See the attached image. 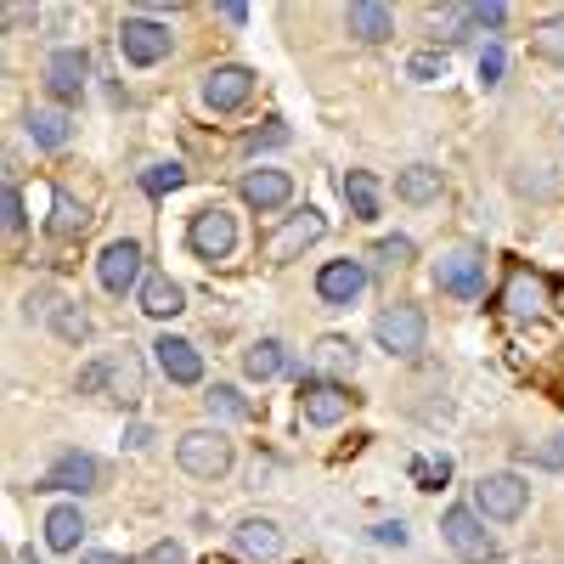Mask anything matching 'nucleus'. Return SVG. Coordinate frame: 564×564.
Wrapping results in <instances>:
<instances>
[{
  "label": "nucleus",
  "instance_id": "f257e3e1",
  "mask_svg": "<svg viewBox=\"0 0 564 564\" xmlns=\"http://www.w3.org/2000/svg\"><path fill=\"white\" fill-rule=\"evenodd\" d=\"M79 390L85 395H108L113 406H141V395H148V379H141V361L124 350V356H108V361H97V367H85L79 372Z\"/></svg>",
  "mask_w": 564,
  "mask_h": 564
},
{
  "label": "nucleus",
  "instance_id": "f03ea898",
  "mask_svg": "<svg viewBox=\"0 0 564 564\" xmlns=\"http://www.w3.org/2000/svg\"><path fill=\"white\" fill-rule=\"evenodd\" d=\"M175 463L186 468L193 480H220L226 468H231V441L220 430H186L175 441Z\"/></svg>",
  "mask_w": 564,
  "mask_h": 564
},
{
  "label": "nucleus",
  "instance_id": "7ed1b4c3",
  "mask_svg": "<svg viewBox=\"0 0 564 564\" xmlns=\"http://www.w3.org/2000/svg\"><path fill=\"white\" fill-rule=\"evenodd\" d=\"M322 231H327V220H322L316 209H294L276 231H265V243H260V249H265L271 265H289V260H300L311 243H322Z\"/></svg>",
  "mask_w": 564,
  "mask_h": 564
},
{
  "label": "nucleus",
  "instance_id": "20e7f679",
  "mask_svg": "<svg viewBox=\"0 0 564 564\" xmlns=\"http://www.w3.org/2000/svg\"><path fill=\"white\" fill-rule=\"evenodd\" d=\"M186 243H193V254H204V260H226L231 249H238V215L220 209V204L198 209L193 226H186Z\"/></svg>",
  "mask_w": 564,
  "mask_h": 564
},
{
  "label": "nucleus",
  "instance_id": "39448f33",
  "mask_svg": "<svg viewBox=\"0 0 564 564\" xmlns=\"http://www.w3.org/2000/svg\"><path fill=\"white\" fill-rule=\"evenodd\" d=\"M525 502H531V486H525L520 475H486V480L475 486V513H486V520H497V525L520 520Z\"/></svg>",
  "mask_w": 564,
  "mask_h": 564
},
{
  "label": "nucleus",
  "instance_id": "423d86ee",
  "mask_svg": "<svg viewBox=\"0 0 564 564\" xmlns=\"http://www.w3.org/2000/svg\"><path fill=\"white\" fill-rule=\"evenodd\" d=\"M441 531H446L452 553L468 558V564H491V558H497V542H491V531L480 525V513H475V508H446Z\"/></svg>",
  "mask_w": 564,
  "mask_h": 564
},
{
  "label": "nucleus",
  "instance_id": "0eeeda50",
  "mask_svg": "<svg viewBox=\"0 0 564 564\" xmlns=\"http://www.w3.org/2000/svg\"><path fill=\"white\" fill-rule=\"evenodd\" d=\"M300 412L316 430H334V423L350 412V390L334 379H316V372H300Z\"/></svg>",
  "mask_w": 564,
  "mask_h": 564
},
{
  "label": "nucleus",
  "instance_id": "6e6552de",
  "mask_svg": "<svg viewBox=\"0 0 564 564\" xmlns=\"http://www.w3.org/2000/svg\"><path fill=\"white\" fill-rule=\"evenodd\" d=\"M372 334H379V345L390 356H417L423 350V334H430V322H423L417 305H390V311H379Z\"/></svg>",
  "mask_w": 564,
  "mask_h": 564
},
{
  "label": "nucleus",
  "instance_id": "1a4fd4ad",
  "mask_svg": "<svg viewBox=\"0 0 564 564\" xmlns=\"http://www.w3.org/2000/svg\"><path fill=\"white\" fill-rule=\"evenodd\" d=\"M170 45H175V34H170L164 23H153V18H124V29H119V52H124V63H135V68L164 63Z\"/></svg>",
  "mask_w": 564,
  "mask_h": 564
},
{
  "label": "nucleus",
  "instance_id": "9d476101",
  "mask_svg": "<svg viewBox=\"0 0 564 564\" xmlns=\"http://www.w3.org/2000/svg\"><path fill=\"white\" fill-rule=\"evenodd\" d=\"M547 305H553L547 276H542V271H525V265H513L508 282H502V311L520 316V322H536V316H547Z\"/></svg>",
  "mask_w": 564,
  "mask_h": 564
},
{
  "label": "nucleus",
  "instance_id": "9b49d317",
  "mask_svg": "<svg viewBox=\"0 0 564 564\" xmlns=\"http://www.w3.org/2000/svg\"><path fill=\"white\" fill-rule=\"evenodd\" d=\"M435 289L441 294H457V300H480L486 294V254L475 249H457L435 265Z\"/></svg>",
  "mask_w": 564,
  "mask_h": 564
},
{
  "label": "nucleus",
  "instance_id": "f8f14e48",
  "mask_svg": "<svg viewBox=\"0 0 564 564\" xmlns=\"http://www.w3.org/2000/svg\"><path fill=\"white\" fill-rule=\"evenodd\" d=\"M97 276H102L108 294H130L135 282H148V276H141V243H130V238L108 243V249L97 254Z\"/></svg>",
  "mask_w": 564,
  "mask_h": 564
},
{
  "label": "nucleus",
  "instance_id": "ddd939ff",
  "mask_svg": "<svg viewBox=\"0 0 564 564\" xmlns=\"http://www.w3.org/2000/svg\"><path fill=\"white\" fill-rule=\"evenodd\" d=\"M254 97V74L249 68H215V74H204V102L215 108V113H238L243 102Z\"/></svg>",
  "mask_w": 564,
  "mask_h": 564
},
{
  "label": "nucleus",
  "instance_id": "4468645a",
  "mask_svg": "<svg viewBox=\"0 0 564 564\" xmlns=\"http://www.w3.org/2000/svg\"><path fill=\"white\" fill-rule=\"evenodd\" d=\"M238 193H243L249 209L271 215V209H282V204L294 198V175H289V170H249V175L238 181Z\"/></svg>",
  "mask_w": 564,
  "mask_h": 564
},
{
  "label": "nucleus",
  "instance_id": "2eb2a0df",
  "mask_svg": "<svg viewBox=\"0 0 564 564\" xmlns=\"http://www.w3.org/2000/svg\"><path fill=\"white\" fill-rule=\"evenodd\" d=\"M361 289H367V265L361 260H327L316 271V294L327 305H350V300H361Z\"/></svg>",
  "mask_w": 564,
  "mask_h": 564
},
{
  "label": "nucleus",
  "instance_id": "dca6fc26",
  "mask_svg": "<svg viewBox=\"0 0 564 564\" xmlns=\"http://www.w3.org/2000/svg\"><path fill=\"white\" fill-rule=\"evenodd\" d=\"M90 79V57L79 52V45H63V52H52V63H45V85H52L57 102H74L79 90Z\"/></svg>",
  "mask_w": 564,
  "mask_h": 564
},
{
  "label": "nucleus",
  "instance_id": "f3484780",
  "mask_svg": "<svg viewBox=\"0 0 564 564\" xmlns=\"http://www.w3.org/2000/svg\"><path fill=\"white\" fill-rule=\"evenodd\" d=\"M153 356H159V372L170 384H198L204 379V356H198V345H186V339H159L153 345Z\"/></svg>",
  "mask_w": 564,
  "mask_h": 564
},
{
  "label": "nucleus",
  "instance_id": "a211bd4d",
  "mask_svg": "<svg viewBox=\"0 0 564 564\" xmlns=\"http://www.w3.org/2000/svg\"><path fill=\"white\" fill-rule=\"evenodd\" d=\"M97 480H102V463L90 457V452H63L52 463V475H45V486H52V491H97Z\"/></svg>",
  "mask_w": 564,
  "mask_h": 564
},
{
  "label": "nucleus",
  "instance_id": "6ab92c4d",
  "mask_svg": "<svg viewBox=\"0 0 564 564\" xmlns=\"http://www.w3.org/2000/svg\"><path fill=\"white\" fill-rule=\"evenodd\" d=\"M231 542H238V553H249V558H276V553H282V531H276V520H265V513H249V520H238Z\"/></svg>",
  "mask_w": 564,
  "mask_h": 564
},
{
  "label": "nucleus",
  "instance_id": "aec40b11",
  "mask_svg": "<svg viewBox=\"0 0 564 564\" xmlns=\"http://www.w3.org/2000/svg\"><path fill=\"white\" fill-rule=\"evenodd\" d=\"M345 29H350L356 40H367V45H379V40L395 34V12L379 7V0H356V7L345 12Z\"/></svg>",
  "mask_w": 564,
  "mask_h": 564
},
{
  "label": "nucleus",
  "instance_id": "412c9836",
  "mask_svg": "<svg viewBox=\"0 0 564 564\" xmlns=\"http://www.w3.org/2000/svg\"><path fill=\"white\" fill-rule=\"evenodd\" d=\"M85 220H90L85 204L68 193V186H57V193H52V220H45V231H52L57 243H74L79 231H85Z\"/></svg>",
  "mask_w": 564,
  "mask_h": 564
},
{
  "label": "nucleus",
  "instance_id": "4be33fe9",
  "mask_svg": "<svg viewBox=\"0 0 564 564\" xmlns=\"http://www.w3.org/2000/svg\"><path fill=\"white\" fill-rule=\"evenodd\" d=\"M79 536H85V513H79L74 502H63V508L45 513V547H52V553H74Z\"/></svg>",
  "mask_w": 564,
  "mask_h": 564
},
{
  "label": "nucleus",
  "instance_id": "5701e85b",
  "mask_svg": "<svg viewBox=\"0 0 564 564\" xmlns=\"http://www.w3.org/2000/svg\"><path fill=\"white\" fill-rule=\"evenodd\" d=\"M141 311H148V316H181L186 311L181 282H170L164 271H148V282H141Z\"/></svg>",
  "mask_w": 564,
  "mask_h": 564
},
{
  "label": "nucleus",
  "instance_id": "b1692460",
  "mask_svg": "<svg viewBox=\"0 0 564 564\" xmlns=\"http://www.w3.org/2000/svg\"><path fill=\"white\" fill-rule=\"evenodd\" d=\"M395 198L401 204H435L441 198V170L435 164H406L395 175Z\"/></svg>",
  "mask_w": 564,
  "mask_h": 564
},
{
  "label": "nucleus",
  "instance_id": "393cba45",
  "mask_svg": "<svg viewBox=\"0 0 564 564\" xmlns=\"http://www.w3.org/2000/svg\"><path fill=\"white\" fill-rule=\"evenodd\" d=\"M68 130H74L68 108H34V113H29V135L40 141V148H52V153L68 141Z\"/></svg>",
  "mask_w": 564,
  "mask_h": 564
},
{
  "label": "nucleus",
  "instance_id": "a878e982",
  "mask_svg": "<svg viewBox=\"0 0 564 564\" xmlns=\"http://www.w3.org/2000/svg\"><path fill=\"white\" fill-rule=\"evenodd\" d=\"M345 204L356 220H379V181H372L367 170H350L345 175Z\"/></svg>",
  "mask_w": 564,
  "mask_h": 564
},
{
  "label": "nucleus",
  "instance_id": "bb28decb",
  "mask_svg": "<svg viewBox=\"0 0 564 564\" xmlns=\"http://www.w3.org/2000/svg\"><path fill=\"white\" fill-rule=\"evenodd\" d=\"M282 367H289V350H282L276 339H260V345H249V350H243V372H249V379H260V384H265V379H276Z\"/></svg>",
  "mask_w": 564,
  "mask_h": 564
},
{
  "label": "nucleus",
  "instance_id": "cd10ccee",
  "mask_svg": "<svg viewBox=\"0 0 564 564\" xmlns=\"http://www.w3.org/2000/svg\"><path fill=\"white\" fill-rule=\"evenodd\" d=\"M531 52H536L542 63H564V12L536 23V34H531Z\"/></svg>",
  "mask_w": 564,
  "mask_h": 564
},
{
  "label": "nucleus",
  "instance_id": "c85d7f7f",
  "mask_svg": "<svg viewBox=\"0 0 564 564\" xmlns=\"http://www.w3.org/2000/svg\"><path fill=\"white\" fill-rule=\"evenodd\" d=\"M316 361H322L327 372H356V345L339 339V334H327V339L316 345Z\"/></svg>",
  "mask_w": 564,
  "mask_h": 564
},
{
  "label": "nucleus",
  "instance_id": "c756f323",
  "mask_svg": "<svg viewBox=\"0 0 564 564\" xmlns=\"http://www.w3.org/2000/svg\"><path fill=\"white\" fill-rule=\"evenodd\" d=\"M52 327H57V339H68V345H85L90 339V316L79 311V305H57V316H52Z\"/></svg>",
  "mask_w": 564,
  "mask_h": 564
},
{
  "label": "nucleus",
  "instance_id": "7c9ffc66",
  "mask_svg": "<svg viewBox=\"0 0 564 564\" xmlns=\"http://www.w3.org/2000/svg\"><path fill=\"white\" fill-rule=\"evenodd\" d=\"M204 406H209L215 417H254V406H249L238 390H231V384H215V390L204 395Z\"/></svg>",
  "mask_w": 564,
  "mask_h": 564
},
{
  "label": "nucleus",
  "instance_id": "2f4dec72",
  "mask_svg": "<svg viewBox=\"0 0 564 564\" xmlns=\"http://www.w3.org/2000/svg\"><path fill=\"white\" fill-rule=\"evenodd\" d=\"M141 186H148V198H164V193H175V186H186V170L181 164H153V170H141Z\"/></svg>",
  "mask_w": 564,
  "mask_h": 564
},
{
  "label": "nucleus",
  "instance_id": "473e14b6",
  "mask_svg": "<svg viewBox=\"0 0 564 564\" xmlns=\"http://www.w3.org/2000/svg\"><path fill=\"white\" fill-rule=\"evenodd\" d=\"M412 480H417L423 491H441V486L452 480V457H417V463H412Z\"/></svg>",
  "mask_w": 564,
  "mask_h": 564
},
{
  "label": "nucleus",
  "instance_id": "72a5a7b5",
  "mask_svg": "<svg viewBox=\"0 0 564 564\" xmlns=\"http://www.w3.org/2000/svg\"><path fill=\"white\" fill-rule=\"evenodd\" d=\"M372 260H379L384 271H401V265L417 260V249H412V238H384V243H372Z\"/></svg>",
  "mask_w": 564,
  "mask_h": 564
},
{
  "label": "nucleus",
  "instance_id": "f704fd0d",
  "mask_svg": "<svg viewBox=\"0 0 564 564\" xmlns=\"http://www.w3.org/2000/svg\"><path fill=\"white\" fill-rule=\"evenodd\" d=\"M406 74H412L417 85H435V79H446V52H417V57L406 63Z\"/></svg>",
  "mask_w": 564,
  "mask_h": 564
},
{
  "label": "nucleus",
  "instance_id": "c9c22d12",
  "mask_svg": "<svg viewBox=\"0 0 564 564\" xmlns=\"http://www.w3.org/2000/svg\"><path fill=\"white\" fill-rule=\"evenodd\" d=\"M0 226H7V238L23 231V193H18V181H7V193H0Z\"/></svg>",
  "mask_w": 564,
  "mask_h": 564
},
{
  "label": "nucleus",
  "instance_id": "e433bc0d",
  "mask_svg": "<svg viewBox=\"0 0 564 564\" xmlns=\"http://www.w3.org/2000/svg\"><path fill=\"white\" fill-rule=\"evenodd\" d=\"M282 141H289V124H282V119H265V130H249V135H243V148L260 153V148H282Z\"/></svg>",
  "mask_w": 564,
  "mask_h": 564
},
{
  "label": "nucleus",
  "instance_id": "4c0bfd02",
  "mask_svg": "<svg viewBox=\"0 0 564 564\" xmlns=\"http://www.w3.org/2000/svg\"><path fill=\"white\" fill-rule=\"evenodd\" d=\"M468 23H475V29H502L508 7H497V0H491V7H468Z\"/></svg>",
  "mask_w": 564,
  "mask_h": 564
},
{
  "label": "nucleus",
  "instance_id": "58836bf2",
  "mask_svg": "<svg viewBox=\"0 0 564 564\" xmlns=\"http://www.w3.org/2000/svg\"><path fill=\"white\" fill-rule=\"evenodd\" d=\"M502 68H508L502 45H486V52H480V79H486V85H497V79H502Z\"/></svg>",
  "mask_w": 564,
  "mask_h": 564
},
{
  "label": "nucleus",
  "instance_id": "ea45409f",
  "mask_svg": "<svg viewBox=\"0 0 564 564\" xmlns=\"http://www.w3.org/2000/svg\"><path fill=\"white\" fill-rule=\"evenodd\" d=\"M141 564H186V547L181 542H159V547H148V558Z\"/></svg>",
  "mask_w": 564,
  "mask_h": 564
},
{
  "label": "nucleus",
  "instance_id": "a19ab883",
  "mask_svg": "<svg viewBox=\"0 0 564 564\" xmlns=\"http://www.w3.org/2000/svg\"><path fill=\"white\" fill-rule=\"evenodd\" d=\"M372 536H379V542H395V547H401V542H406V525H401V520H384V525L372 531Z\"/></svg>",
  "mask_w": 564,
  "mask_h": 564
},
{
  "label": "nucleus",
  "instance_id": "79ce46f5",
  "mask_svg": "<svg viewBox=\"0 0 564 564\" xmlns=\"http://www.w3.org/2000/svg\"><path fill=\"white\" fill-rule=\"evenodd\" d=\"M536 463H547V468H553V463H564V435H558V446H542V452H536Z\"/></svg>",
  "mask_w": 564,
  "mask_h": 564
},
{
  "label": "nucleus",
  "instance_id": "37998d69",
  "mask_svg": "<svg viewBox=\"0 0 564 564\" xmlns=\"http://www.w3.org/2000/svg\"><path fill=\"white\" fill-rule=\"evenodd\" d=\"M220 18H231V23H243V18H249V7H243V0H226V7H220Z\"/></svg>",
  "mask_w": 564,
  "mask_h": 564
},
{
  "label": "nucleus",
  "instance_id": "c03bdc74",
  "mask_svg": "<svg viewBox=\"0 0 564 564\" xmlns=\"http://www.w3.org/2000/svg\"><path fill=\"white\" fill-rule=\"evenodd\" d=\"M7 23L23 29V23H34V12H29V7H7Z\"/></svg>",
  "mask_w": 564,
  "mask_h": 564
},
{
  "label": "nucleus",
  "instance_id": "a18cd8bd",
  "mask_svg": "<svg viewBox=\"0 0 564 564\" xmlns=\"http://www.w3.org/2000/svg\"><path fill=\"white\" fill-rule=\"evenodd\" d=\"M85 564H130V558H119V553H85Z\"/></svg>",
  "mask_w": 564,
  "mask_h": 564
}]
</instances>
